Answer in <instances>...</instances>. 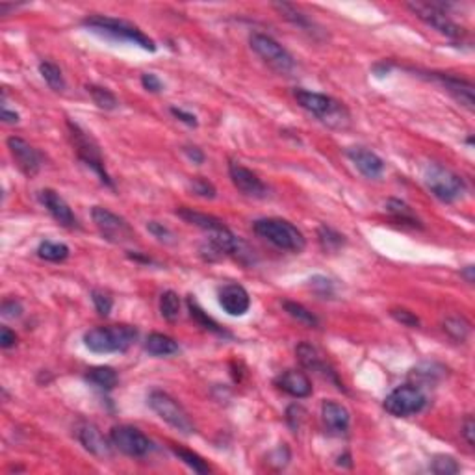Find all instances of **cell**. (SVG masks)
I'll list each match as a JSON object with an SVG mask.
<instances>
[{
    "mask_svg": "<svg viewBox=\"0 0 475 475\" xmlns=\"http://www.w3.org/2000/svg\"><path fill=\"white\" fill-rule=\"evenodd\" d=\"M294 97L303 110L312 113L323 124H327L328 129L346 130L351 127V113L340 100L308 89H295Z\"/></svg>",
    "mask_w": 475,
    "mask_h": 475,
    "instance_id": "obj_1",
    "label": "cell"
},
{
    "mask_svg": "<svg viewBox=\"0 0 475 475\" xmlns=\"http://www.w3.org/2000/svg\"><path fill=\"white\" fill-rule=\"evenodd\" d=\"M82 24L91 32H95V34L102 35V37H108V39H113V41L132 43V45H138L143 50L156 53V43L129 21L104 17V15H93V17L84 19Z\"/></svg>",
    "mask_w": 475,
    "mask_h": 475,
    "instance_id": "obj_2",
    "label": "cell"
},
{
    "mask_svg": "<svg viewBox=\"0 0 475 475\" xmlns=\"http://www.w3.org/2000/svg\"><path fill=\"white\" fill-rule=\"evenodd\" d=\"M138 340V328L132 325H108V327L89 328L84 335V344L91 353L110 355L124 353Z\"/></svg>",
    "mask_w": 475,
    "mask_h": 475,
    "instance_id": "obj_3",
    "label": "cell"
},
{
    "mask_svg": "<svg viewBox=\"0 0 475 475\" xmlns=\"http://www.w3.org/2000/svg\"><path fill=\"white\" fill-rule=\"evenodd\" d=\"M252 230L270 241L271 245L277 249L288 252H301L306 247V240L303 232H301L295 225H292L286 219H279V217H264V219H257L252 223Z\"/></svg>",
    "mask_w": 475,
    "mask_h": 475,
    "instance_id": "obj_4",
    "label": "cell"
},
{
    "mask_svg": "<svg viewBox=\"0 0 475 475\" xmlns=\"http://www.w3.org/2000/svg\"><path fill=\"white\" fill-rule=\"evenodd\" d=\"M423 182L427 189L442 203L451 205L455 201L463 199V195L466 194V182L453 173L451 169H447L440 164H427L423 169Z\"/></svg>",
    "mask_w": 475,
    "mask_h": 475,
    "instance_id": "obj_5",
    "label": "cell"
},
{
    "mask_svg": "<svg viewBox=\"0 0 475 475\" xmlns=\"http://www.w3.org/2000/svg\"><path fill=\"white\" fill-rule=\"evenodd\" d=\"M67 127H69L71 138H73V143H75V151H77L78 158L82 160L84 164L88 165L95 175L99 176L100 182H102L104 186L113 188L112 176L108 175V171H106L104 160H102L99 145L95 143L93 138H91L80 124L73 123V121H67Z\"/></svg>",
    "mask_w": 475,
    "mask_h": 475,
    "instance_id": "obj_6",
    "label": "cell"
},
{
    "mask_svg": "<svg viewBox=\"0 0 475 475\" xmlns=\"http://www.w3.org/2000/svg\"><path fill=\"white\" fill-rule=\"evenodd\" d=\"M149 407L158 414L165 423H169L171 427H175L176 431H180L184 434H194L195 425L194 420L189 418L186 409L176 401L175 398H171L167 392L162 390H153L149 393Z\"/></svg>",
    "mask_w": 475,
    "mask_h": 475,
    "instance_id": "obj_7",
    "label": "cell"
},
{
    "mask_svg": "<svg viewBox=\"0 0 475 475\" xmlns=\"http://www.w3.org/2000/svg\"><path fill=\"white\" fill-rule=\"evenodd\" d=\"M407 8H409L420 21H423L427 26L436 30L438 34L446 35V37L463 39L464 34H466L463 26H458V24L449 17V13L438 6V2H409Z\"/></svg>",
    "mask_w": 475,
    "mask_h": 475,
    "instance_id": "obj_8",
    "label": "cell"
},
{
    "mask_svg": "<svg viewBox=\"0 0 475 475\" xmlns=\"http://www.w3.org/2000/svg\"><path fill=\"white\" fill-rule=\"evenodd\" d=\"M91 217H93L95 227L99 229L100 236L106 241L118 243V245H124V243L134 241V229L130 227L127 219H123L118 214H113L112 210L102 208V206H95L93 210H91Z\"/></svg>",
    "mask_w": 475,
    "mask_h": 475,
    "instance_id": "obj_9",
    "label": "cell"
},
{
    "mask_svg": "<svg viewBox=\"0 0 475 475\" xmlns=\"http://www.w3.org/2000/svg\"><path fill=\"white\" fill-rule=\"evenodd\" d=\"M249 43H251L252 50L259 54L260 58L264 59L266 64L270 65L273 71L281 73V75H288V73H292V71H294V67H295L294 56L288 53L286 48L282 47L281 43L275 41L273 37H270V35H266V34H259V32H257V34L251 35Z\"/></svg>",
    "mask_w": 475,
    "mask_h": 475,
    "instance_id": "obj_10",
    "label": "cell"
},
{
    "mask_svg": "<svg viewBox=\"0 0 475 475\" xmlns=\"http://www.w3.org/2000/svg\"><path fill=\"white\" fill-rule=\"evenodd\" d=\"M427 405L425 393L418 386L412 384H403L388 393L384 399V411L395 418H407L412 414L422 412Z\"/></svg>",
    "mask_w": 475,
    "mask_h": 475,
    "instance_id": "obj_11",
    "label": "cell"
},
{
    "mask_svg": "<svg viewBox=\"0 0 475 475\" xmlns=\"http://www.w3.org/2000/svg\"><path fill=\"white\" fill-rule=\"evenodd\" d=\"M112 446L129 457H145L153 449V442L149 440L147 434H143L138 427L132 425H118L110 433Z\"/></svg>",
    "mask_w": 475,
    "mask_h": 475,
    "instance_id": "obj_12",
    "label": "cell"
},
{
    "mask_svg": "<svg viewBox=\"0 0 475 475\" xmlns=\"http://www.w3.org/2000/svg\"><path fill=\"white\" fill-rule=\"evenodd\" d=\"M229 175L236 189L241 192L245 197L264 199L266 195H268V186L262 182V178L257 173H252L251 169H247L245 165L238 164V162H230Z\"/></svg>",
    "mask_w": 475,
    "mask_h": 475,
    "instance_id": "obj_13",
    "label": "cell"
},
{
    "mask_svg": "<svg viewBox=\"0 0 475 475\" xmlns=\"http://www.w3.org/2000/svg\"><path fill=\"white\" fill-rule=\"evenodd\" d=\"M8 149L12 153L15 164L26 176H35L41 169V154L37 153L28 141H24L23 138L12 136L8 138Z\"/></svg>",
    "mask_w": 475,
    "mask_h": 475,
    "instance_id": "obj_14",
    "label": "cell"
},
{
    "mask_svg": "<svg viewBox=\"0 0 475 475\" xmlns=\"http://www.w3.org/2000/svg\"><path fill=\"white\" fill-rule=\"evenodd\" d=\"M219 305L229 316L240 317L245 316L249 308H251V295L245 288L236 282H229L225 286L219 288Z\"/></svg>",
    "mask_w": 475,
    "mask_h": 475,
    "instance_id": "obj_15",
    "label": "cell"
},
{
    "mask_svg": "<svg viewBox=\"0 0 475 475\" xmlns=\"http://www.w3.org/2000/svg\"><path fill=\"white\" fill-rule=\"evenodd\" d=\"M39 201L41 205L47 208V212L50 216L54 217V221L65 229H77L78 227V219L75 216V212L71 210V206L65 203V199L58 192L54 189H41L39 192Z\"/></svg>",
    "mask_w": 475,
    "mask_h": 475,
    "instance_id": "obj_16",
    "label": "cell"
},
{
    "mask_svg": "<svg viewBox=\"0 0 475 475\" xmlns=\"http://www.w3.org/2000/svg\"><path fill=\"white\" fill-rule=\"evenodd\" d=\"M347 158L351 160L353 165L357 167L358 173L370 180H379L384 173V160L366 147H349L346 151Z\"/></svg>",
    "mask_w": 475,
    "mask_h": 475,
    "instance_id": "obj_17",
    "label": "cell"
},
{
    "mask_svg": "<svg viewBox=\"0 0 475 475\" xmlns=\"http://www.w3.org/2000/svg\"><path fill=\"white\" fill-rule=\"evenodd\" d=\"M295 353H297L299 362L303 364V368H306V370H310V371H316V373H319L322 377H327L328 381H333L336 386L340 388V390H344V384L338 381V375H336L335 368H333V366H330V364L322 357V355H319V351H317L316 347L310 346V344H306V342H303V344L297 346Z\"/></svg>",
    "mask_w": 475,
    "mask_h": 475,
    "instance_id": "obj_18",
    "label": "cell"
},
{
    "mask_svg": "<svg viewBox=\"0 0 475 475\" xmlns=\"http://www.w3.org/2000/svg\"><path fill=\"white\" fill-rule=\"evenodd\" d=\"M431 78L440 84L442 88H446L447 93H451L453 99L457 100V102H460V106H464L469 112H474V84L468 82V80H464V78L453 77V75H440V73H433Z\"/></svg>",
    "mask_w": 475,
    "mask_h": 475,
    "instance_id": "obj_19",
    "label": "cell"
},
{
    "mask_svg": "<svg viewBox=\"0 0 475 475\" xmlns=\"http://www.w3.org/2000/svg\"><path fill=\"white\" fill-rule=\"evenodd\" d=\"M322 420L323 425L330 434H344L349 429L351 423V414L346 407L338 401H323L322 405Z\"/></svg>",
    "mask_w": 475,
    "mask_h": 475,
    "instance_id": "obj_20",
    "label": "cell"
},
{
    "mask_svg": "<svg viewBox=\"0 0 475 475\" xmlns=\"http://www.w3.org/2000/svg\"><path fill=\"white\" fill-rule=\"evenodd\" d=\"M275 384L292 398L303 399L312 395V381L306 373L297 370H286L275 379Z\"/></svg>",
    "mask_w": 475,
    "mask_h": 475,
    "instance_id": "obj_21",
    "label": "cell"
},
{
    "mask_svg": "<svg viewBox=\"0 0 475 475\" xmlns=\"http://www.w3.org/2000/svg\"><path fill=\"white\" fill-rule=\"evenodd\" d=\"M78 440L89 453H93L97 457H108L112 453V446H110L112 442L106 440L99 429L91 423L78 429Z\"/></svg>",
    "mask_w": 475,
    "mask_h": 475,
    "instance_id": "obj_22",
    "label": "cell"
},
{
    "mask_svg": "<svg viewBox=\"0 0 475 475\" xmlns=\"http://www.w3.org/2000/svg\"><path fill=\"white\" fill-rule=\"evenodd\" d=\"M273 8H275L277 12L281 13L282 17L286 19V21H290L294 26H297V28L305 30V32H310V34H317V32H319V30H316L314 21H312L306 13L301 12L299 8L294 6V4H288V2H275Z\"/></svg>",
    "mask_w": 475,
    "mask_h": 475,
    "instance_id": "obj_23",
    "label": "cell"
},
{
    "mask_svg": "<svg viewBox=\"0 0 475 475\" xmlns=\"http://www.w3.org/2000/svg\"><path fill=\"white\" fill-rule=\"evenodd\" d=\"M176 216L182 217L186 223L195 225V227H199V229L206 230V232H214V230L225 229V227H227L221 219H217V217L214 216H208V214H203V212H195L192 210V208H178V210H176Z\"/></svg>",
    "mask_w": 475,
    "mask_h": 475,
    "instance_id": "obj_24",
    "label": "cell"
},
{
    "mask_svg": "<svg viewBox=\"0 0 475 475\" xmlns=\"http://www.w3.org/2000/svg\"><path fill=\"white\" fill-rule=\"evenodd\" d=\"M178 349L180 347H178L176 340H173L167 335H160V333L149 335L147 342H145V351L153 357H169V355L178 353Z\"/></svg>",
    "mask_w": 475,
    "mask_h": 475,
    "instance_id": "obj_25",
    "label": "cell"
},
{
    "mask_svg": "<svg viewBox=\"0 0 475 475\" xmlns=\"http://www.w3.org/2000/svg\"><path fill=\"white\" fill-rule=\"evenodd\" d=\"M86 379L97 388H102V390H112V388L118 386L119 382L118 371L113 370V368H110V366H97V368H91V370H88V373H86Z\"/></svg>",
    "mask_w": 475,
    "mask_h": 475,
    "instance_id": "obj_26",
    "label": "cell"
},
{
    "mask_svg": "<svg viewBox=\"0 0 475 475\" xmlns=\"http://www.w3.org/2000/svg\"><path fill=\"white\" fill-rule=\"evenodd\" d=\"M188 308H189L192 317H194L195 322L199 323L201 327H205L206 330H210V333H214V335L229 336V333H227V330H225V328L216 322V319H212V317L208 316L203 308H201L199 303L194 299V295H189L188 297Z\"/></svg>",
    "mask_w": 475,
    "mask_h": 475,
    "instance_id": "obj_27",
    "label": "cell"
},
{
    "mask_svg": "<svg viewBox=\"0 0 475 475\" xmlns=\"http://www.w3.org/2000/svg\"><path fill=\"white\" fill-rule=\"evenodd\" d=\"M388 214L401 225H411V227H422L420 225V219L416 217V214L412 212V208L407 203L399 199H390L386 203Z\"/></svg>",
    "mask_w": 475,
    "mask_h": 475,
    "instance_id": "obj_28",
    "label": "cell"
},
{
    "mask_svg": "<svg viewBox=\"0 0 475 475\" xmlns=\"http://www.w3.org/2000/svg\"><path fill=\"white\" fill-rule=\"evenodd\" d=\"M317 240H319V245H322L323 251L327 252L340 251L342 247L346 245V236L340 234L338 230L330 229L327 225H322L317 229Z\"/></svg>",
    "mask_w": 475,
    "mask_h": 475,
    "instance_id": "obj_29",
    "label": "cell"
},
{
    "mask_svg": "<svg viewBox=\"0 0 475 475\" xmlns=\"http://www.w3.org/2000/svg\"><path fill=\"white\" fill-rule=\"evenodd\" d=\"M37 254L39 259L48 260V262H64V260L69 259V247L65 243H59V241H41L39 247H37Z\"/></svg>",
    "mask_w": 475,
    "mask_h": 475,
    "instance_id": "obj_30",
    "label": "cell"
},
{
    "mask_svg": "<svg viewBox=\"0 0 475 475\" xmlns=\"http://www.w3.org/2000/svg\"><path fill=\"white\" fill-rule=\"evenodd\" d=\"M160 314L167 322H176L180 316V299L173 290H167L160 297Z\"/></svg>",
    "mask_w": 475,
    "mask_h": 475,
    "instance_id": "obj_31",
    "label": "cell"
},
{
    "mask_svg": "<svg viewBox=\"0 0 475 475\" xmlns=\"http://www.w3.org/2000/svg\"><path fill=\"white\" fill-rule=\"evenodd\" d=\"M39 73H41L43 80L48 84V88L54 89V91H64L65 78L58 65L53 64V62H41L39 64Z\"/></svg>",
    "mask_w": 475,
    "mask_h": 475,
    "instance_id": "obj_32",
    "label": "cell"
},
{
    "mask_svg": "<svg viewBox=\"0 0 475 475\" xmlns=\"http://www.w3.org/2000/svg\"><path fill=\"white\" fill-rule=\"evenodd\" d=\"M282 306H284V310H286L290 316L294 317V319H297L299 323H303V325H306V327H317V325H319V319L316 317V314H312V312L308 310V308H305L301 303L284 301Z\"/></svg>",
    "mask_w": 475,
    "mask_h": 475,
    "instance_id": "obj_33",
    "label": "cell"
},
{
    "mask_svg": "<svg viewBox=\"0 0 475 475\" xmlns=\"http://www.w3.org/2000/svg\"><path fill=\"white\" fill-rule=\"evenodd\" d=\"M88 93L91 95V99L100 110H115L119 106L118 97L110 91V89L102 88V86H88Z\"/></svg>",
    "mask_w": 475,
    "mask_h": 475,
    "instance_id": "obj_34",
    "label": "cell"
},
{
    "mask_svg": "<svg viewBox=\"0 0 475 475\" xmlns=\"http://www.w3.org/2000/svg\"><path fill=\"white\" fill-rule=\"evenodd\" d=\"M444 330H446L447 336L453 338L455 342H464L469 336L472 327H469V323L466 322L464 317L451 316L446 317V322H444Z\"/></svg>",
    "mask_w": 475,
    "mask_h": 475,
    "instance_id": "obj_35",
    "label": "cell"
},
{
    "mask_svg": "<svg viewBox=\"0 0 475 475\" xmlns=\"http://www.w3.org/2000/svg\"><path fill=\"white\" fill-rule=\"evenodd\" d=\"M173 453H175L176 457L180 458L182 463L186 464V466H189V468L194 469L195 474H208V472H210L208 464H206L205 460L197 455V453L189 451V449H184V447H175V446H173Z\"/></svg>",
    "mask_w": 475,
    "mask_h": 475,
    "instance_id": "obj_36",
    "label": "cell"
},
{
    "mask_svg": "<svg viewBox=\"0 0 475 475\" xmlns=\"http://www.w3.org/2000/svg\"><path fill=\"white\" fill-rule=\"evenodd\" d=\"M458 463L451 455H436L431 463V472H434L436 475H453L458 474Z\"/></svg>",
    "mask_w": 475,
    "mask_h": 475,
    "instance_id": "obj_37",
    "label": "cell"
},
{
    "mask_svg": "<svg viewBox=\"0 0 475 475\" xmlns=\"http://www.w3.org/2000/svg\"><path fill=\"white\" fill-rule=\"evenodd\" d=\"M91 299H93V305L97 308L100 316H108L113 308V299L110 295L102 292V290H93L91 292Z\"/></svg>",
    "mask_w": 475,
    "mask_h": 475,
    "instance_id": "obj_38",
    "label": "cell"
},
{
    "mask_svg": "<svg viewBox=\"0 0 475 475\" xmlns=\"http://www.w3.org/2000/svg\"><path fill=\"white\" fill-rule=\"evenodd\" d=\"M192 189H194L195 195H199L203 199H216L217 192L216 188H214V184H212L210 180L203 178V176L194 178V182H192Z\"/></svg>",
    "mask_w": 475,
    "mask_h": 475,
    "instance_id": "obj_39",
    "label": "cell"
},
{
    "mask_svg": "<svg viewBox=\"0 0 475 475\" xmlns=\"http://www.w3.org/2000/svg\"><path fill=\"white\" fill-rule=\"evenodd\" d=\"M310 286L314 288V292L322 295V297H330V295L335 294V286H333V282L328 281L327 277H312Z\"/></svg>",
    "mask_w": 475,
    "mask_h": 475,
    "instance_id": "obj_40",
    "label": "cell"
},
{
    "mask_svg": "<svg viewBox=\"0 0 475 475\" xmlns=\"http://www.w3.org/2000/svg\"><path fill=\"white\" fill-rule=\"evenodd\" d=\"M147 229H149V232H151L154 238H158L160 241H165V243H173V241H175V234H173V232H171L164 223H158V221H149Z\"/></svg>",
    "mask_w": 475,
    "mask_h": 475,
    "instance_id": "obj_41",
    "label": "cell"
},
{
    "mask_svg": "<svg viewBox=\"0 0 475 475\" xmlns=\"http://www.w3.org/2000/svg\"><path fill=\"white\" fill-rule=\"evenodd\" d=\"M390 314H392V317L395 322L401 323V325H405V327H420V319H418L411 310H405V308H392Z\"/></svg>",
    "mask_w": 475,
    "mask_h": 475,
    "instance_id": "obj_42",
    "label": "cell"
},
{
    "mask_svg": "<svg viewBox=\"0 0 475 475\" xmlns=\"http://www.w3.org/2000/svg\"><path fill=\"white\" fill-rule=\"evenodd\" d=\"M141 86L147 89V91H151V93H160L164 89V84H162V80L154 73H145L141 77Z\"/></svg>",
    "mask_w": 475,
    "mask_h": 475,
    "instance_id": "obj_43",
    "label": "cell"
},
{
    "mask_svg": "<svg viewBox=\"0 0 475 475\" xmlns=\"http://www.w3.org/2000/svg\"><path fill=\"white\" fill-rule=\"evenodd\" d=\"M171 115L173 118H176L178 121H182V123H186L188 127H197V118H195L194 113L186 112V110H182V108H176V106H171Z\"/></svg>",
    "mask_w": 475,
    "mask_h": 475,
    "instance_id": "obj_44",
    "label": "cell"
},
{
    "mask_svg": "<svg viewBox=\"0 0 475 475\" xmlns=\"http://www.w3.org/2000/svg\"><path fill=\"white\" fill-rule=\"evenodd\" d=\"M2 314L6 317H19L23 314V305L17 299H8L2 303Z\"/></svg>",
    "mask_w": 475,
    "mask_h": 475,
    "instance_id": "obj_45",
    "label": "cell"
},
{
    "mask_svg": "<svg viewBox=\"0 0 475 475\" xmlns=\"http://www.w3.org/2000/svg\"><path fill=\"white\" fill-rule=\"evenodd\" d=\"M463 436H464V440L468 442V446L474 447V444H475V422H474V418L472 416H466V420H464Z\"/></svg>",
    "mask_w": 475,
    "mask_h": 475,
    "instance_id": "obj_46",
    "label": "cell"
},
{
    "mask_svg": "<svg viewBox=\"0 0 475 475\" xmlns=\"http://www.w3.org/2000/svg\"><path fill=\"white\" fill-rule=\"evenodd\" d=\"M17 344V336L13 333L10 327H2L0 328V346L2 349H10Z\"/></svg>",
    "mask_w": 475,
    "mask_h": 475,
    "instance_id": "obj_47",
    "label": "cell"
},
{
    "mask_svg": "<svg viewBox=\"0 0 475 475\" xmlns=\"http://www.w3.org/2000/svg\"><path fill=\"white\" fill-rule=\"evenodd\" d=\"M303 414H305V411L301 409V407L294 405L288 409V423L292 425V429H299L301 425V420H303Z\"/></svg>",
    "mask_w": 475,
    "mask_h": 475,
    "instance_id": "obj_48",
    "label": "cell"
},
{
    "mask_svg": "<svg viewBox=\"0 0 475 475\" xmlns=\"http://www.w3.org/2000/svg\"><path fill=\"white\" fill-rule=\"evenodd\" d=\"M184 151V154L188 156L194 164H203L205 162V153L201 151L199 147H192V145H186V147L182 149Z\"/></svg>",
    "mask_w": 475,
    "mask_h": 475,
    "instance_id": "obj_49",
    "label": "cell"
},
{
    "mask_svg": "<svg viewBox=\"0 0 475 475\" xmlns=\"http://www.w3.org/2000/svg\"><path fill=\"white\" fill-rule=\"evenodd\" d=\"M2 119H4V123H17L19 113L10 112L6 106H2Z\"/></svg>",
    "mask_w": 475,
    "mask_h": 475,
    "instance_id": "obj_50",
    "label": "cell"
},
{
    "mask_svg": "<svg viewBox=\"0 0 475 475\" xmlns=\"http://www.w3.org/2000/svg\"><path fill=\"white\" fill-rule=\"evenodd\" d=\"M474 271H475L474 266H466V268H464V270L460 271V275H463L464 279H466V281L469 282V284H472V282H474V279H475Z\"/></svg>",
    "mask_w": 475,
    "mask_h": 475,
    "instance_id": "obj_51",
    "label": "cell"
},
{
    "mask_svg": "<svg viewBox=\"0 0 475 475\" xmlns=\"http://www.w3.org/2000/svg\"><path fill=\"white\" fill-rule=\"evenodd\" d=\"M466 143H468V145H474V138H472V136H469L468 140H466Z\"/></svg>",
    "mask_w": 475,
    "mask_h": 475,
    "instance_id": "obj_52",
    "label": "cell"
}]
</instances>
